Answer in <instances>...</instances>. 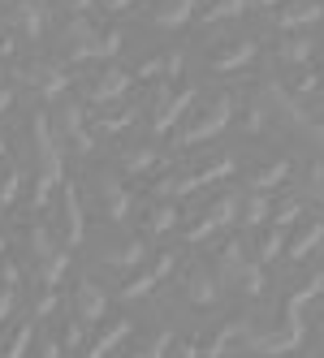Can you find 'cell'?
I'll list each match as a JSON object with an SVG mask.
<instances>
[{
  "label": "cell",
  "mask_w": 324,
  "mask_h": 358,
  "mask_svg": "<svg viewBox=\"0 0 324 358\" xmlns=\"http://www.w3.org/2000/svg\"><path fill=\"white\" fill-rule=\"evenodd\" d=\"M255 61V39H238V43H225L220 52H212V69L216 73H234V69H242V65H251Z\"/></svg>",
  "instance_id": "cell-17"
},
{
  "label": "cell",
  "mask_w": 324,
  "mask_h": 358,
  "mask_svg": "<svg viewBox=\"0 0 324 358\" xmlns=\"http://www.w3.org/2000/svg\"><path fill=\"white\" fill-rule=\"evenodd\" d=\"M238 332H242V320H225V324H216L204 341H195L199 345V358H225V350H230V341H238Z\"/></svg>",
  "instance_id": "cell-18"
},
{
  "label": "cell",
  "mask_w": 324,
  "mask_h": 358,
  "mask_svg": "<svg viewBox=\"0 0 324 358\" xmlns=\"http://www.w3.org/2000/svg\"><path fill=\"white\" fill-rule=\"evenodd\" d=\"M324 294V268L320 272H311L298 289H290V298H286V311H294V315H303V306L311 302V298H320Z\"/></svg>",
  "instance_id": "cell-26"
},
{
  "label": "cell",
  "mask_w": 324,
  "mask_h": 358,
  "mask_svg": "<svg viewBox=\"0 0 324 358\" xmlns=\"http://www.w3.org/2000/svg\"><path fill=\"white\" fill-rule=\"evenodd\" d=\"M286 177H290V160H286V156H277V160L260 164V169L251 173V182H246V186H251V190H260V194H268L272 186H281Z\"/></svg>",
  "instance_id": "cell-24"
},
{
  "label": "cell",
  "mask_w": 324,
  "mask_h": 358,
  "mask_svg": "<svg viewBox=\"0 0 324 358\" xmlns=\"http://www.w3.org/2000/svg\"><path fill=\"white\" fill-rule=\"evenodd\" d=\"M264 220H272V199H268V194H260V190H246V194L238 199V224L260 229Z\"/></svg>",
  "instance_id": "cell-20"
},
{
  "label": "cell",
  "mask_w": 324,
  "mask_h": 358,
  "mask_svg": "<svg viewBox=\"0 0 324 358\" xmlns=\"http://www.w3.org/2000/svg\"><path fill=\"white\" fill-rule=\"evenodd\" d=\"M48 121H52V138H57L61 151H78V156H91V151H95V138L87 130L83 104H61L57 117H48Z\"/></svg>",
  "instance_id": "cell-5"
},
{
  "label": "cell",
  "mask_w": 324,
  "mask_h": 358,
  "mask_svg": "<svg viewBox=\"0 0 324 358\" xmlns=\"http://www.w3.org/2000/svg\"><path fill=\"white\" fill-rule=\"evenodd\" d=\"M260 5H264V9H272V5H281V0H260Z\"/></svg>",
  "instance_id": "cell-46"
},
{
  "label": "cell",
  "mask_w": 324,
  "mask_h": 358,
  "mask_svg": "<svg viewBox=\"0 0 324 358\" xmlns=\"http://www.w3.org/2000/svg\"><path fill=\"white\" fill-rule=\"evenodd\" d=\"M139 117V108H126V113H108V117H99V130L104 134H121V130H130Z\"/></svg>",
  "instance_id": "cell-35"
},
{
  "label": "cell",
  "mask_w": 324,
  "mask_h": 358,
  "mask_svg": "<svg viewBox=\"0 0 324 358\" xmlns=\"http://www.w3.org/2000/svg\"><path fill=\"white\" fill-rule=\"evenodd\" d=\"M169 350H173V332H160V337H152L134 358H169Z\"/></svg>",
  "instance_id": "cell-36"
},
{
  "label": "cell",
  "mask_w": 324,
  "mask_h": 358,
  "mask_svg": "<svg viewBox=\"0 0 324 358\" xmlns=\"http://www.w3.org/2000/svg\"><path fill=\"white\" fill-rule=\"evenodd\" d=\"M307 194L316 203H324V160H311L307 164Z\"/></svg>",
  "instance_id": "cell-37"
},
{
  "label": "cell",
  "mask_w": 324,
  "mask_h": 358,
  "mask_svg": "<svg viewBox=\"0 0 324 358\" xmlns=\"http://www.w3.org/2000/svg\"><path fill=\"white\" fill-rule=\"evenodd\" d=\"M195 9H199V0H160L152 22L164 27V31H173V27H186V22L195 17Z\"/></svg>",
  "instance_id": "cell-22"
},
{
  "label": "cell",
  "mask_w": 324,
  "mask_h": 358,
  "mask_svg": "<svg viewBox=\"0 0 324 358\" xmlns=\"http://www.w3.org/2000/svg\"><path fill=\"white\" fill-rule=\"evenodd\" d=\"M9 306H13V289H9V285H0V320L9 315Z\"/></svg>",
  "instance_id": "cell-45"
},
{
  "label": "cell",
  "mask_w": 324,
  "mask_h": 358,
  "mask_svg": "<svg viewBox=\"0 0 324 358\" xmlns=\"http://www.w3.org/2000/svg\"><path fill=\"white\" fill-rule=\"evenodd\" d=\"M324 17V5L320 0H286V5L272 13V27H281V31H303V27H316V22Z\"/></svg>",
  "instance_id": "cell-12"
},
{
  "label": "cell",
  "mask_w": 324,
  "mask_h": 358,
  "mask_svg": "<svg viewBox=\"0 0 324 358\" xmlns=\"http://www.w3.org/2000/svg\"><path fill=\"white\" fill-rule=\"evenodd\" d=\"M0 156H5V138H0Z\"/></svg>",
  "instance_id": "cell-49"
},
{
  "label": "cell",
  "mask_w": 324,
  "mask_h": 358,
  "mask_svg": "<svg viewBox=\"0 0 324 358\" xmlns=\"http://www.w3.org/2000/svg\"><path fill=\"white\" fill-rule=\"evenodd\" d=\"M39 358H65V345H61L57 337H43V341H39Z\"/></svg>",
  "instance_id": "cell-40"
},
{
  "label": "cell",
  "mask_w": 324,
  "mask_h": 358,
  "mask_svg": "<svg viewBox=\"0 0 324 358\" xmlns=\"http://www.w3.org/2000/svg\"><path fill=\"white\" fill-rule=\"evenodd\" d=\"M303 134H307V138H311L316 147H324V121H316V117H311V125H307Z\"/></svg>",
  "instance_id": "cell-43"
},
{
  "label": "cell",
  "mask_w": 324,
  "mask_h": 358,
  "mask_svg": "<svg viewBox=\"0 0 324 358\" xmlns=\"http://www.w3.org/2000/svg\"><path fill=\"white\" fill-rule=\"evenodd\" d=\"M121 43H126V35H121L117 27H113V31H99V57H117Z\"/></svg>",
  "instance_id": "cell-39"
},
{
  "label": "cell",
  "mask_w": 324,
  "mask_h": 358,
  "mask_svg": "<svg viewBox=\"0 0 324 358\" xmlns=\"http://www.w3.org/2000/svg\"><path fill=\"white\" fill-rule=\"evenodd\" d=\"M212 276H216V285H225V289H234L242 298H264V289H268L264 268L255 259H246V250H242L238 238H230L216 250V272Z\"/></svg>",
  "instance_id": "cell-3"
},
{
  "label": "cell",
  "mask_w": 324,
  "mask_h": 358,
  "mask_svg": "<svg viewBox=\"0 0 324 358\" xmlns=\"http://www.w3.org/2000/svg\"><path fill=\"white\" fill-rule=\"evenodd\" d=\"M17 83H27V87H35L39 95H61L65 87H69V73L57 65V61H39V57H31V61H17Z\"/></svg>",
  "instance_id": "cell-7"
},
{
  "label": "cell",
  "mask_w": 324,
  "mask_h": 358,
  "mask_svg": "<svg viewBox=\"0 0 324 358\" xmlns=\"http://www.w3.org/2000/svg\"><path fill=\"white\" fill-rule=\"evenodd\" d=\"M104 311H108L104 289H99L91 276H83L78 285H73V320H78V324H99Z\"/></svg>",
  "instance_id": "cell-11"
},
{
  "label": "cell",
  "mask_w": 324,
  "mask_h": 358,
  "mask_svg": "<svg viewBox=\"0 0 324 358\" xmlns=\"http://www.w3.org/2000/svg\"><path fill=\"white\" fill-rule=\"evenodd\" d=\"M99 0H69V17H87V9H95Z\"/></svg>",
  "instance_id": "cell-42"
},
{
  "label": "cell",
  "mask_w": 324,
  "mask_h": 358,
  "mask_svg": "<svg viewBox=\"0 0 324 358\" xmlns=\"http://www.w3.org/2000/svg\"><path fill=\"white\" fill-rule=\"evenodd\" d=\"M320 83H324V69H320Z\"/></svg>",
  "instance_id": "cell-51"
},
{
  "label": "cell",
  "mask_w": 324,
  "mask_h": 358,
  "mask_svg": "<svg viewBox=\"0 0 324 358\" xmlns=\"http://www.w3.org/2000/svg\"><path fill=\"white\" fill-rule=\"evenodd\" d=\"M173 220H178L173 203H152V208H147V234H169Z\"/></svg>",
  "instance_id": "cell-32"
},
{
  "label": "cell",
  "mask_w": 324,
  "mask_h": 358,
  "mask_svg": "<svg viewBox=\"0 0 324 358\" xmlns=\"http://www.w3.org/2000/svg\"><path fill=\"white\" fill-rule=\"evenodd\" d=\"M61 212H65V242L69 246H78L83 238H87V216H83V194H78V186H73V182H61Z\"/></svg>",
  "instance_id": "cell-15"
},
{
  "label": "cell",
  "mask_w": 324,
  "mask_h": 358,
  "mask_svg": "<svg viewBox=\"0 0 324 358\" xmlns=\"http://www.w3.org/2000/svg\"><path fill=\"white\" fill-rule=\"evenodd\" d=\"M31 138H35V164H39L31 203H35V208H43V203L52 199V190L65 182V151L57 147V138H52V121H48L43 113L31 117Z\"/></svg>",
  "instance_id": "cell-2"
},
{
  "label": "cell",
  "mask_w": 324,
  "mask_h": 358,
  "mask_svg": "<svg viewBox=\"0 0 324 358\" xmlns=\"http://www.w3.org/2000/svg\"><path fill=\"white\" fill-rule=\"evenodd\" d=\"M130 83H134V73L130 69H121V65H113V69H104L99 78L87 87V99L91 104H113V99H121L130 91Z\"/></svg>",
  "instance_id": "cell-14"
},
{
  "label": "cell",
  "mask_w": 324,
  "mask_h": 358,
  "mask_svg": "<svg viewBox=\"0 0 324 358\" xmlns=\"http://www.w3.org/2000/svg\"><path fill=\"white\" fill-rule=\"evenodd\" d=\"M35 345V324L31 320H22L5 332V341H0V358H27Z\"/></svg>",
  "instance_id": "cell-23"
},
{
  "label": "cell",
  "mask_w": 324,
  "mask_h": 358,
  "mask_svg": "<svg viewBox=\"0 0 324 358\" xmlns=\"http://www.w3.org/2000/svg\"><path fill=\"white\" fill-rule=\"evenodd\" d=\"M95 199H99V208H104L108 220H126L130 208H134V199H130L126 182H121L117 173H99L95 177Z\"/></svg>",
  "instance_id": "cell-9"
},
{
  "label": "cell",
  "mask_w": 324,
  "mask_h": 358,
  "mask_svg": "<svg viewBox=\"0 0 324 358\" xmlns=\"http://www.w3.org/2000/svg\"><path fill=\"white\" fill-rule=\"evenodd\" d=\"M320 354H324V324H320Z\"/></svg>",
  "instance_id": "cell-47"
},
{
  "label": "cell",
  "mask_w": 324,
  "mask_h": 358,
  "mask_svg": "<svg viewBox=\"0 0 324 358\" xmlns=\"http://www.w3.org/2000/svg\"><path fill=\"white\" fill-rule=\"evenodd\" d=\"M17 182H22V169H9V173H5V182H0V212H5L9 203L17 199V190H22Z\"/></svg>",
  "instance_id": "cell-38"
},
{
  "label": "cell",
  "mask_w": 324,
  "mask_h": 358,
  "mask_svg": "<svg viewBox=\"0 0 324 358\" xmlns=\"http://www.w3.org/2000/svg\"><path fill=\"white\" fill-rule=\"evenodd\" d=\"M182 289H186V298L195 306H216V298H220V285H216V276H212L208 264H190L182 272Z\"/></svg>",
  "instance_id": "cell-13"
},
{
  "label": "cell",
  "mask_w": 324,
  "mask_h": 358,
  "mask_svg": "<svg viewBox=\"0 0 324 358\" xmlns=\"http://www.w3.org/2000/svg\"><path fill=\"white\" fill-rule=\"evenodd\" d=\"M246 5H251V0H216L208 13H199V22H204V27H212V22H234V17L246 13Z\"/></svg>",
  "instance_id": "cell-30"
},
{
  "label": "cell",
  "mask_w": 324,
  "mask_h": 358,
  "mask_svg": "<svg viewBox=\"0 0 324 358\" xmlns=\"http://www.w3.org/2000/svg\"><path fill=\"white\" fill-rule=\"evenodd\" d=\"M298 220H303V199H298V194L281 199L277 208H272V224H277V229H290V224H298Z\"/></svg>",
  "instance_id": "cell-34"
},
{
  "label": "cell",
  "mask_w": 324,
  "mask_h": 358,
  "mask_svg": "<svg viewBox=\"0 0 324 358\" xmlns=\"http://www.w3.org/2000/svg\"><path fill=\"white\" fill-rule=\"evenodd\" d=\"M324 242V220H303V224H298L294 229V238H286V259L290 264H307L311 259V250Z\"/></svg>",
  "instance_id": "cell-16"
},
{
  "label": "cell",
  "mask_w": 324,
  "mask_h": 358,
  "mask_svg": "<svg viewBox=\"0 0 324 358\" xmlns=\"http://www.w3.org/2000/svg\"><path fill=\"white\" fill-rule=\"evenodd\" d=\"M169 358H199V345H195V341H186V345H173V350H169Z\"/></svg>",
  "instance_id": "cell-44"
},
{
  "label": "cell",
  "mask_w": 324,
  "mask_h": 358,
  "mask_svg": "<svg viewBox=\"0 0 324 358\" xmlns=\"http://www.w3.org/2000/svg\"><path fill=\"white\" fill-rule=\"evenodd\" d=\"M0 255H5V238H0Z\"/></svg>",
  "instance_id": "cell-50"
},
{
  "label": "cell",
  "mask_w": 324,
  "mask_h": 358,
  "mask_svg": "<svg viewBox=\"0 0 324 358\" xmlns=\"http://www.w3.org/2000/svg\"><path fill=\"white\" fill-rule=\"evenodd\" d=\"M268 121H272V113H268L264 99H251V104L242 108V130H246V134H264Z\"/></svg>",
  "instance_id": "cell-33"
},
{
  "label": "cell",
  "mask_w": 324,
  "mask_h": 358,
  "mask_svg": "<svg viewBox=\"0 0 324 358\" xmlns=\"http://www.w3.org/2000/svg\"><path fill=\"white\" fill-rule=\"evenodd\" d=\"M143 255H147V246H143V238H130V242H117V246H104V259L108 268H121V272H130V268H139L143 264Z\"/></svg>",
  "instance_id": "cell-21"
},
{
  "label": "cell",
  "mask_w": 324,
  "mask_h": 358,
  "mask_svg": "<svg viewBox=\"0 0 324 358\" xmlns=\"http://www.w3.org/2000/svg\"><path fill=\"white\" fill-rule=\"evenodd\" d=\"M130 332H134V324H130V320H113V324H108V328H104V332H99V337L83 350V358H108L121 341L130 337Z\"/></svg>",
  "instance_id": "cell-19"
},
{
  "label": "cell",
  "mask_w": 324,
  "mask_h": 358,
  "mask_svg": "<svg viewBox=\"0 0 324 358\" xmlns=\"http://www.w3.org/2000/svg\"><path fill=\"white\" fill-rule=\"evenodd\" d=\"M281 250H286V229H277V224H272L268 234H260V246H255V264H260V268H264V264H272V259H277Z\"/></svg>",
  "instance_id": "cell-29"
},
{
  "label": "cell",
  "mask_w": 324,
  "mask_h": 358,
  "mask_svg": "<svg viewBox=\"0 0 324 358\" xmlns=\"http://www.w3.org/2000/svg\"><path fill=\"white\" fill-rule=\"evenodd\" d=\"M13 27L35 43V39H43V31H48V17H43L39 5H27V0H17V17H13Z\"/></svg>",
  "instance_id": "cell-25"
},
{
  "label": "cell",
  "mask_w": 324,
  "mask_h": 358,
  "mask_svg": "<svg viewBox=\"0 0 324 358\" xmlns=\"http://www.w3.org/2000/svg\"><path fill=\"white\" fill-rule=\"evenodd\" d=\"M307 337V324L303 315H294L281 306V320L277 324H255V320H242V332H238V341H246V350L251 354H264V358H281L290 350H298Z\"/></svg>",
  "instance_id": "cell-1"
},
{
  "label": "cell",
  "mask_w": 324,
  "mask_h": 358,
  "mask_svg": "<svg viewBox=\"0 0 324 358\" xmlns=\"http://www.w3.org/2000/svg\"><path fill=\"white\" fill-rule=\"evenodd\" d=\"M234 220H238V190L212 199V203H208V212L199 216V224H190V229H186V242H204V238H212V234H216V229H230Z\"/></svg>",
  "instance_id": "cell-8"
},
{
  "label": "cell",
  "mask_w": 324,
  "mask_h": 358,
  "mask_svg": "<svg viewBox=\"0 0 324 358\" xmlns=\"http://www.w3.org/2000/svg\"><path fill=\"white\" fill-rule=\"evenodd\" d=\"M27 5H39V9H43V5H48V0H27Z\"/></svg>",
  "instance_id": "cell-48"
},
{
  "label": "cell",
  "mask_w": 324,
  "mask_h": 358,
  "mask_svg": "<svg viewBox=\"0 0 324 358\" xmlns=\"http://www.w3.org/2000/svg\"><path fill=\"white\" fill-rule=\"evenodd\" d=\"M156 160H160L156 147H130V151H121V169H126V173H152Z\"/></svg>",
  "instance_id": "cell-28"
},
{
  "label": "cell",
  "mask_w": 324,
  "mask_h": 358,
  "mask_svg": "<svg viewBox=\"0 0 324 358\" xmlns=\"http://www.w3.org/2000/svg\"><path fill=\"white\" fill-rule=\"evenodd\" d=\"M195 99H199V91L195 87H182V91H169V83H160V91H156V99H152V130L156 134H169L173 125L182 121V113L186 108H195Z\"/></svg>",
  "instance_id": "cell-6"
},
{
  "label": "cell",
  "mask_w": 324,
  "mask_h": 358,
  "mask_svg": "<svg viewBox=\"0 0 324 358\" xmlns=\"http://www.w3.org/2000/svg\"><path fill=\"white\" fill-rule=\"evenodd\" d=\"M234 113H238V99H234V95H216V99H208V108L178 134V143L190 147V143H208V138H216L220 130H230Z\"/></svg>",
  "instance_id": "cell-4"
},
{
  "label": "cell",
  "mask_w": 324,
  "mask_h": 358,
  "mask_svg": "<svg viewBox=\"0 0 324 358\" xmlns=\"http://www.w3.org/2000/svg\"><path fill=\"white\" fill-rule=\"evenodd\" d=\"M0 78H5V69H0Z\"/></svg>",
  "instance_id": "cell-52"
},
{
  "label": "cell",
  "mask_w": 324,
  "mask_h": 358,
  "mask_svg": "<svg viewBox=\"0 0 324 358\" xmlns=\"http://www.w3.org/2000/svg\"><path fill=\"white\" fill-rule=\"evenodd\" d=\"M61 39H65V57L69 61H91V57H99V31L91 27L87 17H69Z\"/></svg>",
  "instance_id": "cell-10"
},
{
  "label": "cell",
  "mask_w": 324,
  "mask_h": 358,
  "mask_svg": "<svg viewBox=\"0 0 324 358\" xmlns=\"http://www.w3.org/2000/svg\"><path fill=\"white\" fill-rule=\"evenodd\" d=\"M156 285H160V280H156V272L147 268V272H139V276H130V280H121V298H126V302H139V298H147V294H152Z\"/></svg>",
  "instance_id": "cell-31"
},
{
  "label": "cell",
  "mask_w": 324,
  "mask_h": 358,
  "mask_svg": "<svg viewBox=\"0 0 324 358\" xmlns=\"http://www.w3.org/2000/svg\"><path fill=\"white\" fill-rule=\"evenodd\" d=\"M57 311V289H43L39 294V306H35V315H52Z\"/></svg>",
  "instance_id": "cell-41"
},
{
  "label": "cell",
  "mask_w": 324,
  "mask_h": 358,
  "mask_svg": "<svg viewBox=\"0 0 324 358\" xmlns=\"http://www.w3.org/2000/svg\"><path fill=\"white\" fill-rule=\"evenodd\" d=\"M311 39L307 35H286L281 43H277V61H286V65H307L311 61Z\"/></svg>",
  "instance_id": "cell-27"
}]
</instances>
